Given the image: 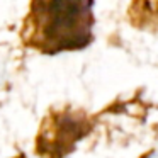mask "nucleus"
Returning a JSON list of instances; mask_svg holds the SVG:
<instances>
[{
  "instance_id": "2",
  "label": "nucleus",
  "mask_w": 158,
  "mask_h": 158,
  "mask_svg": "<svg viewBox=\"0 0 158 158\" xmlns=\"http://www.w3.org/2000/svg\"><path fill=\"white\" fill-rule=\"evenodd\" d=\"M89 131L85 116L56 112L43 123L36 141V153L41 158H63L75 148Z\"/></svg>"
},
{
  "instance_id": "3",
  "label": "nucleus",
  "mask_w": 158,
  "mask_h": 158,
  "mask_svg": "<svg viewBox=\"0 0 158 158\" xmlns=\"http://www.w3.org/2000/svg\"><path fill=\"white\" fill-rule=\"evenodd\" d=\"M14 158H26L24 155H17V156H14Z\"/></svg>"
},
{
  "instance_id": "1",
  "label": "nucleus",
  "mask_w": 158,
  "mask_h": 158,
  "mask_svg": "<svg viewBox=\"0 0 158 158\" xmlns=\"http://www.w3.org/2000/svg\"><path fill=\"white\" fill-rule=\"evenodd\" d=\"M94 0H31L21 38L46 55L75 51L94 41Z\"/></svg>"
}]
</instances>
